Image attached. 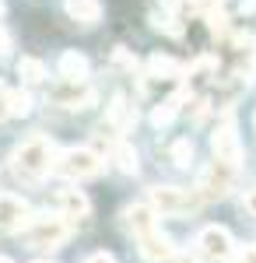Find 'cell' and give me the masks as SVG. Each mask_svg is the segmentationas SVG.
Returning <instances> with one entry per match:
<instances>
[{"label": "cell", "instance_id": "cell-17", "mask_svg": "<svg viewBox=\"0 0 256 263\" xmlns=\"http://www.w3.org/2000/svg\"><path fill=\"white\" fill-rule=\"evenodd\" d=\"M18 78L28 84V88H35V84L46 81V63L35 60V57H21L18 60Z\"/></svg>", "mask_w": 256, "mask_h": 263}, {"label": "cell", "instance_id": "cell-9", "mask_svg": "<svg viewBox=\"0 0 256 263\" xmlns=\"http://www.w3.org/2000/svg\"><path fill=\"white\" fill-rule=\"evenodd\" d=\"M49 99L57 102L60 109H88V105H95V88L88 81H60L53 91H49Z\"/></svg>", "mask_w": 256, "mask_h": 263}, {"label": "cell", "instance_id": "cell-3", "mask_svg": "<svg viewBox=\"0 0 256 263\" xmlns=\"http://www.w3.org/2000/svg\"><path fill=\"white\" fill-rule=\"evenodd\" d=\"M102 155L99 151H92V147H67V151H60L57 162H53V176H63V179H95L102 172Z\"/></svg>", "mask_w": 256, "mask_h": 263}, {"label": "cell", "instance_id": "cell-11", "mask_svg": "<svg viewBox=\"0 0 256 263\" xmlns=\"http://www.w3.org/2000/svg\"><path fill=\"white\" fill-rule=\"evenodd\" d=\"M28 109H32L28 91H21V88H7V84L0 81V123L11 120V116H28Z\"/></svg>", "mask_w": 256, "mask_h": 263}, {"label": "cell", "instance_id": "cell-1", "mask_svg": "<svg viewBox=\"0 0 256 263\" xmlns=\"http://www.w3.org/2000/svg\"><path fill=\"white\" fill-rule=\"evenodd\" d=\"M53 162H57V147H53L49 137H42V134H32L28 141L14 144V151H11V168L25 182L46 179L53 172Z\"/></svg>", "mask_w": 256, "mask_h": 263}, {"label": "cell", "instance_id": "cell-14", "mask_svg": "<svg viewBox=\"0 0 256 263\" xmlns=\"http://www.w3.org/2000/svg\"><path fill=\"white\" fill-rule=\"evenodd\" d=\"M88 211H92V200L81 190H60L57 193V214H63L67 221L70 218H84Z\"/></svg>", "mask_w": 256, "mask_h": 263}, {"label": "cell", "instance_id": "cell-24", "mask_svg": "<svg viewBox=\"0 0 256 263\" xmlns=\"http://www.w3.org/2000/svg\"><path fill=\"white\" fill-rule=\"evenodd\" d=\"M113 60H116L119 67H130V70H134V67H137V60H134V57H130V53H126V49H116V57H113Z\"/></svg>", "mask_w": 256, "mask_h": 263}, {"label": "cell", "instance_id": "cell-32", "mask_svg": "<svg viewBox=\"0 0 256 263\" xmlns=\"http://www.w3.org/2000/svg\"><path fill=\"white\" fill-rule=\"evenodd\" d=\"M0 11H4V0H0Z\"/></svg>", "mask_w": 256, "mask_h": 263}, {"label": "cell", "instance_id": "cell-12", "mask_svg": "<svg viewBox=\"0 0 256 263\" xmlns=\"http://www.w3.org/2000/svg\"><path fill=\"white\" fill-rule=\"evenodd\" d=\"M57 74L60 81H88V57L78 49H63L57 60Z\"/></svg>", "mask_w": 256, "mask_h": 263}, {"label": "cell", "instance_id": "cell-7", "mask_svg": "<svg viewBox=\"0 0 256 263\" xmlns=\"http://www.w3.org/2000/svg\"><path fill=\"white\" fill-rule=\"evenodd\" d=\"M211 151H214V162H225V165H232V168L242 165V141H239V130L232 120H225L211 134Z\"/></svg>", "mask_w": 256, "mask_h": 263}, {"label": "cell", "instance_id": "cell-5", "mask_svg": "<svg viewBox=\"0 0 256 263\" xmlns=\"http://www.w3.org/2000/svg\"><path fill=\"white\" fill-rule=\"evenodd\" d=\"M232 253H235V239H232V232L221 228V224L200 228L197 239H193V256H197L200 263H228Z\"/></svg>", "mask_w": 256, "mask_h": 263}, {"label": "cell", "instance_id": "cell-16", "mask_svg": "<svg viewBox=\"0 0 256 263\" xmlns=\"http://www.w3.org/2000/svg\"><path fill=\"white\" fill-rule=\"evenodd\" d=\"M134 120H137L134 105L123 99V95H116V99H113V105H109V126H116V130H130V126H134Z\"/></svg>", "mask_w": 256, "mask_h": 263}, {"label": "cell", "instance_id": "cell-25", "mask_svg": "<svg viewBox=\"0 0 256 263\" xmlns=\"http://www.w3.org/2000/svg\"><path fill=\"white\" fill-rule=\"evenodd\" d=\"M84 263H116L113 253H92V256H84Z\"/></svg>", "mask_w": 256, "mask_h": 263}, {"label": "cell", "instance_id": "cell-23", "mask_svg": "<svg viewBox=\"0 0 256 263\" xmlns=\"http://www.w3.org/2000/svg\"><path fill=\"white\" fill-rule=\"evenodd\" d=\"M242 207H246V211L256 218V186H249V190L242 193Z\"/></svg>", "mask_w": 256, "mask_h": 263}, {"label": "cell", "instance_id": "cell-4", "mask_svg": "<svg viewBox=\"0 0 256 263\" xmlns=\"http://www.w3.org/2000/svg\"><path fill=\"white\" fill-rule=\"evenodd\" d=\"M70 221L63 214H35L28 228H25V239L32 249H60V246L70 239Z\"/></svg>", "mask_w": 256, "mask_h": 263}, {"label": "cell", "instance_id": "cell-18", "mask_svg": "<svg viewBox=\"0 0 256 263\" xmlns=\"http://www.w3.org/2000/svg\"><path fill=\"white\" fill-rule=\"evenodd\" d=\"M113 162H116V168L123 176H134V172H137V151L126 141H116L113 144Z\"/></svg>", "mask_w": 256, "mask_h": 263}, {"label": "cell", "instance_id": "cell-2", "mask_svg": "<svg viewBox=\"0 0 256 263\" xmlns=\"http://www.w3.org/2000/svg\"><path fill=\"white\" fill-rule=\"evenodd\" d=\"M148 203L161 218H186V214L200 211L204 197L197 190H182V186H151L148 190Z\"/></svg>", "mask_w": 256, "mask_h": 263}, {"label": "cell", "instance_id": "cell-29", "mask_svg": "<svg viewBox=\"0 0 256 263\" xmlns=\"http://www.w3.org/2000/svg\"><path fill=\"white\" fill-rule=\"evenodd\" d=\"M0 263H14V260H7V256H0Z\"/></svg>", "mask_w": 256, "mask_h": 263}, {"label": "cell", "instance_id": "cell-21", "mask_svg": "<svg viewBox=\"0 0 256 263\" xmlns=\"http://www.w3.org/2000/svg\"><path fill=\"white\" fill-rule=\"evenodd\" d=\"M214 70H217V60H214V57H200V60H193L190 67H186V74H190V81H193V84H204L211 74H214Z\"/></svg>", "mask_w": 256, "mask_h": 263}, {"label": "cell", "instance_id": "cell-31", "mask_svg": "<svg viewBox=\"0 0 256 263\" xmlns=\"http://www.w3.org/2000/svg\"><path fill=\"white\" fill-rule=\"evenodd\" d=\"M35 263H49V260H35Z\"/></svg>", "mask_w": 256, "mask_h": 263}, {"label": "cell", "instance_id": "cell-15", "mask_svg": "<svg viewBox=\"0 0 256 263\" xmlns=\"http://www.w3.org/2000/svg\"><path fill=\"white\" fill-rule=\"evenodd\" d=\"M63 11L81 25H99L102 21V0H63Z\"/></svg>", "mask_w": 256, "mask_h": 263}, {"label": "cell", "instance_id": "cell-27", "mask_svg": "<svg viewBox=\"0 0 256 263\" xmlns=\"http://www.w3.org/2000/svg\"><path fill=\"white\" fill-rule=\"evenodd\" d=\"M242 263H256V242L246 246V253H242Z\"/></svg>", "mask_w": 256, "mask_h": 263}, {"label": "cell", "instance_id": "cell-33", "mask_svg": "<svg viewBox=\"0 0 256 263\" xmlns=\"http://www.w3.org/2000/svg\"><path fill=\"white\" fill-rule=\"evenodd\" d=\"M214 4H221V0H214Z\"/></svg>", "mask_w": 256, "mask_h": 263}, {"label": "cell", "instance_id": "cell-30", "mask_svg": "<svg viewBox=\"0 0 256 263\" xmlns=\"http://www.w3.org/2000/svg\"><path fill=\"white\" fill-rule=\"evenodd\" d=\"M253 7H256V0H249V11H253Z\"/></svg>", "mask_w": 256, "mask_h": 263}, {"label": "cell", "instance_id": "cell-10", "mask_svg": "<svg viewBox=\"0 0 256 263\" xmlns=\"http://www.w3.org/2000/svg\"><path fill=\"white\" fill-rule=\"evenodd\" d=\"M137 249L144 260L151 263H172L176 260V246H172V239L169 235H161V228H148L144 235H137Z\"/></svg>", "mask_w": 256, "mask_h": 263}, {"label": "cell", "instance_id": "cell-28", "mask_svg": "<svg viewBox=\"0 0 256 263\" xmlns=\"http://www.w3.org/2000/svg\"><path fill=\"white\" fill-rule=\"evenodd\" d=\"M161 4H165L169 11H176V7H179V0H161Z\"/></svg>", "mask_w": 256, "mask_h": 263}, {"label": "cell", "instance_id": "cell-13", "mask_svg": "<svg viewBox=\"0 0 256 263\" xmlns=\"http://www.w3.org/2000/svg\"><path fill=\"white\" fill-rule=\"evenodd\" d=\"M182 74H186V67H182V63H176L172 57H161V53H158V57H151V60H148V78H144V81L172 84V81H179Z\"/></svg>", "mask_w": 256, "mask_h": 263}, {"label": "cell", "instance_id": "cell-22", "mask_svg": "<svg viewBox=\"0 0 256 263\" xmlns=\"http://www.w3.org/2000/svg\"><path fill=\"white\" fill-rule=\"evenodd\" d=\"M207 28H211L214 35H225V32H228V18H225L221 11H207Z\"/></svg>", "mask_w": 256, "mask_h": 263}, {"label": "cell", "instance_id": "cell-20", "mask_svg": "<svg viewBox=\"0 0 256 263\" xmlns=\"http://www.w3.org/2000/svg\"><path fill=\"white\" fill-rule=\"evenodd\" d=\"M169 158H172L176 168H190V165H193V141H190V137H179V141L169 147Z\"/></svg>", "mask_w": 256, "mask_h": 263}, {"label": "cell", "instance_id": "cell-6", "mask_svg": "<svg viewBox=\"0 0 256 263\" xmlns=\"http://www.w3.org/2000/svg\"><path fill=\"white\" fill-rule=\"evenodd\" d=\"M235 176H239V168H232V165H225V162H211L204 172H200L197 193L204 197V200H221V197H228V193H232Z\"/></svg>", "mask_w": 256, "mask_h": 263}, {"label": "cell", "instance_id": "cell-26", "mask_svg": "<svg viewBox=\"0 0 256 263\" xmlns=\"http://www.w3.org/2000/svg\"><path fill=\"white\" fill-rule=\"evenodd\" d=\"M11 53V35H7V28H0V57H7Z\"/></svg>", "mask_w": 256, "mask_h": 263}, {"label": "cell", "instance_id": "cell-19", "mask_svg": "<svg viewBox=\"0 0 256 263\" xmlns=\"http://www.w3.org/2000/svg\"><path fill=\"white\" fill-rule=\"evenodd\" d=\"M179 105H182V95H172V99L158 102V105H155V112H151V123H155V126H169V123L176 120Z\"/></svg>", "mask_w": 256, "mask_h": 263}, {"label": "cell", "instance_id": "cell-8", "mask_svg": "<svg viewBox=\"0 0 256 263\" xmlns=\"http://www.w3.org/2000/svg\"><path fill=\"white\" fill-rule=\"evenodd\" d=\"M32 221V207L25 197L18 193H0V232L4 235H14V232H25Z\"/></svg>", "mask_w": 256, "mask_h": 263}]
</instances>
